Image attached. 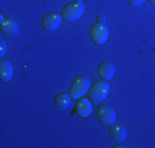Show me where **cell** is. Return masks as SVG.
<instances>
[{
    "label": "cell",
    "instance_id": "1",
    "mask_svg": "<svg viewBox=\"0 0 155 148\" xmlns=\"http://www.w3.org/2000/svg\"><path fill=\"white\" fill-rule=\"evenodd\" d=\"M84 13V2L83 0H73V2L66 3L61 10V17L68 21H76L83 17Z\"/></svg>",
    "mask_w": 155,
    "mask_h": 148
},
{
    "label": "cell",
    "instance_id": "2",
    "mask_svg": "<svg viewBox=\"0 0 155 148\" xmlns=\"http://www.w3.org/2000/svg\"><path fill=\"white\" fill-rule=\"evenodd\" d=\"M89 77L86 76H78L74 81L71 82V87H69V94H71L73 99H81L84 97V94L89 92Z\"/></svg>",
    "mask_w": 155,
    "mask_h": 148
},
{
    "label": "cell",
    "instance_id": "3",
    "mask_svg": "<svg viewBox=\"0 0 155 148\" xmlns=\"http://www.w3.org/2000/svg\"><path fill=\"white\" fill-rule=\"evenodd\" d=\"M109 82L107 81H96V82L93 84V86L89 87V97L93 102H102L106 97L109 95Z\"/></svg>",
    "mask_w": 155,
    "mask_h": 148
},
{
    "label": "cell",
    "instance_id": "4",
    "mask_svg": "<svg viewBox=\"0 0 155 148\" xmlns=\"http://www.w3.org/2000/svg\"><path fill=\"white\" fill-rule=\"evenodd\" d=\"M89 36L96 44H104L109 38V30H107V27H106V23L96 21L89 30Z\"/></svg>",
    "mask_w": 155,
    "mask_h": 148
},
{
    "label": "cell",
    "instance_id": "5",
    "mask_svg": "<svg viewBox=\"0 0 155 148\" xmlns=\"http://www.w3.org/2000/svg\"><path fill=\"white\" fill-rule=\"evenodd\" d=\"M91 112H93V105H91L89 99H86V97L78 99L73 114H74V115H79V117H89Z\"/></svg>",
    "mask_w": 155,
    "mask_h": 148
},
{
    "label": "cell",
    "instance_id": "6",
    "mask_svg": "<svg viewBox=\"0 0 155 148\" xmlns=\"http://www.w3.org/2000/svg\"><path fill=\"white\" fill-rule=\"evenodd\" d=\"M61 18H63L61 13H46L41 20V25L48 31H53V30H56L61 25Z\"/></svg>",
    "mask_w": 155,
    "mask_h": 148
},
{
    "label": "cell",
    "instance_id": "7",
    "mask_svg": "<svg viewBox=\"0 0 155 148\" xmlns=\"http://www.w3.org/2000/svg\"><path fill=\"white\" fill-rule=\"evenodd\" d=\"M97 118L102 122V124H116V112L114 109H110L107 105H99L97 107Z\"/></svg>",
    "mask_w": 155,
    "mask_h": 148
},
{
    "label": "cell",
    "instance_id": "8",
    "mask_svg": "<svg viewBox=\"0 0 155 148\" xmlns=\"http://www.w3.org/2000/svg\"><path fill=\"white\" fill-rule=\"evenodd\" d=\"M2 31L7 36H15L18 33V23L13 18H5L2 17Z\"/></svg>",
    "mask_w": 155,
    "mask_h": 148
},
{
    "label": "cell",
    "instance_id": "9",
    "mask_svg": "<svg viewBox=\"0 0 155 148\" xmlns=\"http://www.w3.org/2000/svg\"><path fill=\"white\" fill-rule=\"evenodd\" d=\"M110 137H112L116 142H124L125 138H127V130H125V127L122 125H117V124H110Z\"/></svg>",
    "mask_w": 155,
    "mask_h": 148
},
{
    "label": "cell",
    "instance_id": "10",
    "mask_svg": "<svg viewBox=\"0 0 155 148\" xmlns=\"http://www.w3.org/2000/svg\"><path fill=\"white\" fill-rule=\"evenodd\" d=\"M97 74H99V77H101V79H104V81L112 79V76H114V66L110 64V63H107V61L101 63V64H99V68H97Z\"/></svg>",
    "mask_w": 155,
    "mask_h": 148
},
{
    "label": "cell",
    "instance_id": "11",
    "mask_svg": "<svg viewBox=\"0 0 155 148\" xmlns=\"http://www.w3.org/2000/svg\"><path fill=\"white\" fill-rule=\"evenodd\" d=\"M73 104V97L71 94H66V92H61V94H58L56 97H54V105L58 107V109H69Z\"/></svg>",
    "mask_w": 155,
    "mask_h": 148
},
{
    "label": "cell",
    "instance_id": "12",
    "mask_svg": "<svg viewBox=\"0 0 155 148\" xmlns=\"http://www.w3.org/2000/svg\"><path fill=\"white\" fill-rule=\"evenodd\" d=\"M13 76V64L10 61H5L3 59L2 63H0V77H2V81H10Z\"/></svg>",
    "mask_w": 155,
    "mask_h": 148
},
{
    "label": "cell",
    "instance_id": "13",
    "mask_svg": "<svg viewBox=\"0 0 155 148\" xmlns=\"http://www.w3.org/2000/svg\"><path fill=\"white\" fill-rule=\"evenodd\" d=\"M143 2H145V0H129V3H130L132 7H140Z\"/></svg>",
    "mask_w": 155,
    "mask_h": 148
},
{
    "label": "cell",
    "instance_id": "14",
    "mask_svg": "<svg viewBox=\"0 0 155 148\" xmlns=\"http://www.w3.org/2000/svg\"><path fill=\"white\" fill-rule=\"evenodd\" d=\"M5 51H7V44H5V41H2V44H0V56H3Z\"/></svg>",
    "mask_w": 155,
    "mask_h": 148
},
{
    "label": "cell",
    "instance_id": "15",
    "mask_svg": "<svg viewBox=\"0 0 155 148\" xmlns=\"http://www.w3.org/2000/svg\"><path fill=\"white\" fill-rule=\"evenodd\" d=\"M96 21H99V23H106V17H104V15H99Z\"/></svg>",
    "mask_w": 155,
    "mask_h": 148
},
{
    "label": "cell",
    "instance_id": "16",
    "mask_svg": "<svg viewBox=\"0 0 155 148\" xmlns=\"http://www.w3.org/2000/svg\"><path fill=\"white\" fill-rule=\"evenodd\" d=\"M150 2H152V3H153V5H155V0H150Z\"/></svg>",
    "mask_w": 155,
    "mask_h": 148
}]
</instances>
